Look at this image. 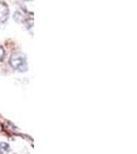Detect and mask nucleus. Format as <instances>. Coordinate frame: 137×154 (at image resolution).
I'll list each match as a JSON object with an SVG mask.
<instances>
[{
	"instance_id": "1",
	"label": "nucleus",
	"mask_w": 137,
	"mask_h": 154,
	"mask_svg": "<svg viewBox=\"0 0 137 154\" xmlns=\"http://www.w3.org/2000/svg\"><path fill=\"white\" fill-rule=\"evenodd\" d=\"M9 64L14 69L18 71H26L27 70V61L23 54L16 53L11 57Z\"/></svg>"
},
{
	"instance_id": "2",
	"label": "nucleus",
	"mask_w": 137,
	"mask_h": 154,
	"mask_svg": "<svg viewBox=\"0 0 137 154\" xmlns=\"http://www.w3.org/2000/svg\"><path fill=\"white\" fill-rule=\"evenodd\" d=\"M9 11L8 7L4 2H0V22H4L6 21L8 18Z\"/></svg>"
},
{
	"instance_id": "3",
	"label": "nucleus",
	"mask_w": 137,
	"mask_h": 154,
	"mask_svg": "<svg viewBox=\"0 0 137 154\" xmlns=\"http://www.w3.org/2000/svg\"><path fill=\"white\" fill-rule=\"evenodd\" d=\"M4 54H5V51L2 46H0V61H2V59L4 58Z\"/></svg>"
}]
</instances>
